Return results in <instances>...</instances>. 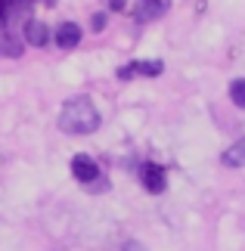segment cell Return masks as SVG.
Here are the masks:
<instances>
[{
    "label": "cell",
    "instance_id": "52a82bcc",
    "mask_svg": "<svg viewBox=\"0 0 245 251\" xmlns=\"http://www.w3.org/2000/svg\"><path fill=\"white\" fill-rule=\"evenodd\" d=\"M25 41L31 47H44L47 41H50V31H47L44 22H28L25 25Z\"/></svg>",
    "mask_w": 245,
    "mask_h": 251
},
{
    "label": "cell",
    "instance_id": "4fadbf2b",
    "mask_svg": "<svg viewBox=\"0 0 245 251\" xmlns=\"http://www.w3.org/2000/svg\"><path fill=\"white\" fill-rule=\"evenodd\" d=\"M124 251H146V248H143L140 242H127V245H124Z\"/></svg>",
    "mask_w": 245,
    "mask_h": 251
},
{
    "label": "cell",
    "instance_id": "8fae6325",
    "mask_svg": "<svg viewBox=\"0 0 245 251\" xmlns=\"http://www.w3.org/2000/svg\"><path fill=\"white\" fill-rule=\"evenodd\" d=\"M103 28H106V16L96 13V16H93V31H103Z\"/></svg>",
    "mask_w": 245,
    "mask_h": 251
},
{
    "label": "cell",
    "instance_id": "277c9868",
    "mask_svg": "<svg viewBox=\"0 0 245 251\" xmlns=\"http://www.w3.org/2000/svg\"><path fill=\"white\" fill-rule=\"evenodd\" d=\"M81 44V28L75 22H65L56 28V47H62V50H75V47Z\"/></svg>",
    "mask_w": 245,
    "mask_h": 251
},
{
    "label": "cell",
    "instance_id": "6da1fadb",
    "mask_svg": "<svg viewBox=\"0 0 245 251\" xmlns=\"http://www.w3.org/2000/svg\"><path fill=\"white\" fill-rule=\"evenodd\" d=\"M59 127L65 133H78V137H84V133H93L100 127V112H96V105L90 96H75V100H68L59 112Z\"/></svg>",
    "mask_w": 245,
    "mask_h": 251
},
{
    "label": "cell",
    "instance_id": "7a4b0ae2",
    "mask_svg": "<svg viewBox=\"0 0 245 251\" xmlns=\"http://www.w3.org/2000/svg\"><path fill=\"white\" fill-rule=\"evenodd\" d=\"M168 6H171V0H140L134 9V22H140V25L155 22L159 16L168 13Z\"/></svg>",
    "mask_w": 245,
    "mask_h": 251
},
{
    "label": "cell",
    "instance_id": "ba28073f",
    "mask_svg": "<svg viewBox=\"0 0 245 251\" xmlns=\"http://www.w3.org/2000/svg\"><path fill=\"white\" fill-rule=\"evenodd\" d=\"M223 165L227 168H245V137L223 152Z\"/></svg>",
    "mask_w": 245,
    "mask_h": 251
},
{
    "label": "cell",
    "instance_id": "7c38bea8",
    "mask_svg": "<svg viewBox=\"0 0 245 251\" xmlns=\"http://www.w3.org/2000/svg\"><path fill=\"white\" fill-rule=\"evenodd\" d=\"M106 3H109V9H115V13L124 9V0H106Z\"/></svg>",
    "mask_w": 245,
    "mask_h": 251
},
{
    "label": "cell",
    "instance_id": "30bf717a",
    "mask_svg": "<svg viewBox=\"0 0 245 251\" xmlns=\"http://www.w3.org/2000/svg\"><path fill=\"white\" fill-rule=\"evenodd\" d=\"M230 100L236 102L239 109H245V78H239V81L230 84Z\"/></svg>",
    "mask_w": 245,
    "mask_h": 251
},
{
    "label": "cell",
    "instance_id": "8992f818",
    "mask_svg": "<svg viewBox=\"0 0 245 251\" xmlns=\"http://www.w3.org/2000/svg\"><path fill=\"white\" fill-rule=\"evenodd\" d=\"M143 186L149 189V192H162L164 189V168L159 165H143Z\"/></svg>",
    "mask_w": 245,
    "mask_h": 251
},
{
    "label": "cell",
    "instance_id": "3957f363",
    "mask_svg": "<svg viewBox=\"0 0 245 251\" xmlns=\"http://www.w3.org/2000/svg\"><path fill=\"white\" fill-rule=\"evenodd\" d=\"M72 174H75V180H81V183H96V177H100V168H96V161L90 155H75L72 158Z\"/></svg>",
    "mask_w": 245,
    "mask_h": 251
},
{
    "label": "cell",
    "instance_id": "5b68a950",
    "mask_svg": "<svg viewBox=\"0 0 245 251\" xmlns=\"http://www.w3.org/2000/svg\"><path fill=\"white\" fill-rule=\"evenodd\" d=\"M164 65L155 59V62H131V65H124V69L118 72V78H134V75H149V78H155V75H162Z\"/></svg>",
    "mask_w": 245,
    "mask_h": 251
},
{
    "label": "cell",
    "instance_id": "9c48e42d",
    "mask_svg": "<svg viewBox=\"0 0 245 251\" xmlns=\"http://www.w3.org/2000/svg\"><path fill=\"white\" fill-rule=\"evenodd\" d=\"M0 56H9V59H16V56H22V44L16 41V37H0Z\"/></svg>",
    "mask_w": 245,
    "mask_h": 251
}]
</instances>
